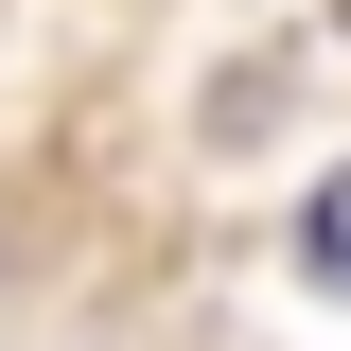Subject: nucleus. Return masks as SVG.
<instances>
[{"label":"nucleus","instance_id":"f257e3e1","mask_svg":"<svg viewBox=\"0 0 351 351\" xmlns=\"http://www.w3.org/2000/svg\"><path fill=\"white\" fill-rule=\"evenodd\" d=\"M299 263H316V281H334V299H351V176H334V193H316V211H299Z\"/></svg>","mask_w":351,"mask_h":351}]
</instances>
